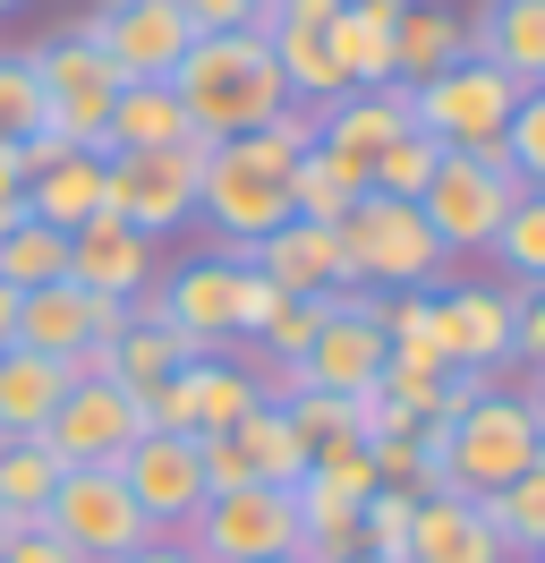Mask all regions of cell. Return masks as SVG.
<instances>
[{"instance_id":"6da1fadb","label":"cell","mask_w":545,"mask_h":563,"mask_svg":"<svg viewBox=\"0 0 545 563\" xmlns=\"http://www.w3.org/2000/svg\"><path fill=\"white\" fill-rule=\"evenodd\" d=\"M315 145V111H272V129L256 137H222L197 163V213L213 231V256H256V240H272L290 222V163Z\"/></svg>"},{"instance_id":"7a4b0ae2","label":"cell","mask_w":545,"mask_h":563,"mask_svg":"<svg viewBox=\"0 0 545 563\" xmlns=\"http://www.w3.org/2000/svg\"><path fill=\"white\" fill-rule=\"evenodd\" d=\"M170 95H179V111L204 145L256 137V129H272V111H290V86L272 69L265 35H197L188 60L170 69Z\"/></svg>"},{"instance_id":"3957f363","label":"cell","mask_w":545,"mask_h":563,"mask_svg":"<svg viewBox=\"0 0 545 563\" xmlns=\"http://www.w3.org/2000/svg\"><path fill=\"white\" fill-rule=\"evenodd\" d=\"M435 427V419H426ZM537 435H545V419H537V393H511V385H494V393H477L460 419H443L435 427V470H443V487L452 495H503L529 461H537Z\"/></svg>"},{"instance_id":"277c9868","label":"cell","mask_w":545,"mask_h":563,"mask_svg":"<svg viewBox=\"0 0 545 563\" xmlns=\"http://www.w3.org/2000/svg\"><path fill=\"white\" fill-rule=\"evenodd\" d=\"M333 231H341V247H349V274L367 282V290H435V282H452L443 240L426 231V213L401 206V197H375L367 188Z\"/></svg>"},{"instance_id":"5b68a950","label":"cell","mask_w":545,"mask_h":563,"mask_svg":"<svg viewBox=\"0 0 545 563\" xmlns=\"http://www.w3.org/2000/svg\"><path fill=\"white\" fill-rule=\"evenodd\" d=\"M520 197H529V179L511 172L503 145H494V154H443L426 197H418V213H426V231L443 240V256H486Z\"/></svg>"},{"instance_id":"8992f818","label":"cell","mask_w":545,"mask_h":563,"mask_svg":"<svg viewBox=\"0 0 545 563\" xmlns=\"http://www.w3.org/2000/svg\"><path fill=\"white\" fill-rule=\"evenodd\" d=\"M511 111H520V86L503 69H486V60H452L443 77L409 86V129L435 137L443 154H494Z\"/></svg>"},{"instance_id":"52a82bcc","label":"cell","mask_w":545,"mask_h":563,"mask_svg":"<svg viewBox=\"0 0 545 563\" xmlns=\"http://www.w3.org/2000/svg\"><path fill=\"white\" fill-rule=\"evenodd\" d=\"M43 529L86 563H120V555H136V547L163 538V529L136 512V495H129L120 470H60V487L43 504Z\"/></svg>"},{"instance_id":"ba28073f","label":"cell","mask_w":545,"mask_h":563,"mask_svg":"<svg viewBox=\"0 0 545 563\" xmlns=\"http://www.w3.org/2000/svg\"><path fill=\"white\" fill-rule=\"evenodd\" d=\"M197 145H163V154H102V213H120L136 240H170L197 222Z\"/></svg>"},{"instance_id":"9c48e42d","label":"cell","mask_w":545,"mask_h":563,"mask_svg":"<svg viewBox=\"0 0 545 563\" xmlns=\"http://www.w3.org/2000/svg\"><path fill=\"white\" fill-rule=\"evenodd\" d=\"M136 435H154V410H145L129 385L86 376V385L60 393V410L43 419V435H34V444L52 453V470H111Z\"/></svg>"},{"instance_id":"30bf717a","label":"cell","mask_w":545,"mask_h":563,"mask_svg":"<svg viewBox=\"0 0 545 563\" xmlns=\"http://www.w3.org/2000/svg\"><path fill=\"white\" fill-rule=\"evenodd\" d=\"M77 35L111 60L120 86H170V69L188 60L197 26L179 18V0H94V18Z\"/></svg>"},{"instance_id":"8fae6325","label":"cell","mask_w":545,"mask_h":563,"mask_svg":"<svg viewBox=\"0 0 545 563\" xmlns=\"http://www.w3.org/2000/svg\"><path fill=\"white\" fill-rule=\"evenodd\" d=\"M188 547H197L204 563H272V555H299V504H290V487L204 495L197 521H188Z\"/></svg>"},{"instance_id":"7c38bea8","label":"cell","mask_w":545,"mask_h":563,"mask_svg":"<svg viewBox=\"0 0 545 563\" xmlns=\"http://www.w3.org/2000/svg\"><path fill=\"white\" fill-rule=\"evenodd\" d=\"M34 60V86H43V111L68 145H94L102 154V129H111V103H120V77L86 35H52L26 52Z\"/></svg>"},{"instance_id":"4fadbf2b","label":"cell","mask_w":545,"mask_h":563,"mask_svg":"<svg viewBox=\"0 0 545 563\" xmlns=\"http://www.w3.org/2000/svg\"><path fill=\"white\" fill-rule=\"evenodd\" d=\"M324 308V324H315V342H307V385H324V393H375V376H383V358H392V342L375 333V290L367 282H349V290H324L315 299Z\"/></svg>"},{"instance_id":"5bb4252c","label":"cell","mask_w":545,"mask_h":563,"mask_svg":"<svg viewBox=\"0 0 545 563\" xmlns=\"http://www.w3.org/2000/svg\"><path fill=\"white\" fill-rule=\"evenodd\" d=\"M426 317L443 367H486V376L511 367V282H435Z\"/></svg>"},{"instance_id":"9a60e30c","label":"cell","mask_w":545,"mask_h":563,"mask_svg":"<svg viewBox=\"0 0 545 563\" xmlns=\"http://www.w3.org/2000/svg\"><path fill=\"white\" fill-rule=\"evenodd\" d=\"M111 470L129 478L136 512L163 529V538H179V529L197 521V504H204V453H197V435H170V427H154V435H136V444L111 461Z\"/></svg>"},{"instance_id":"2e32d148","label":"cell","mask_w":545,"mask_h":563,"mask_svg":"<svg viewBox=\"0 0 545 563\" xmlns=\"http://www.w3.org/2000/svg\"><path fill=\"white\" fill-rule=\"evenodd\" d=\"M145 410H154V427H170V435H231V427L256 410V376H247V358L204 351V358H188Z\"/></svg>"},{"instance_id":"e0dca14e","label":"cell","mask_w":545,"mask_h":563,"mask_svg":"<svg viewBox=\"0 0 545 563\" xmlns=\"http://www.w3.org/2000/svg\"><path fill=\"white\" fill-rule=\"evenodd\" d=\"M129 324V308L120 299H94V290H77V282H52V290H26L18 299V351L34 358H77V351H94V342H111Z\"/></svg>"},{"instance_id":"ac0fdd59","label":"cell","mask_w":545,"mask_h":563,"mask_svg":"<svg viewBox=\"0 0 545 563\" xmlns=\"http://www.w3.org/2000/svg\"><path fill=\"white\" fill-rule=\"evenodd\" d=\"M231 274H238V256H188L170 282H154L145 299H154V317L188 342V351H231Z\"/></svg>"},{"instance_id":"d6986e66","label":"cell","mask_w":545,"mask_h":563,"mask_svg":"<svg viewBox=\"0 0 545 563\" xmlns=\"http://www.w3.org/2000/svg\"><path fill=\"white\" fill-rule=\"evenodd\" d=\"M68 282H77V290H94V299L136 308V299L154 290V240H136L120 213H94V222H77V231H68Z\"/></svg>"},{"instance_id":"ffe728a7","label":"cell","mask_w":545,"mask_h":563,"mask_svg":"<svg viewBox=\"0 0 545 563\" xmlns=\"http://www.w3.org/2000/svg\"><path fill=\"white\" fill-rule=\"evenodd\" d=\"M460 35H469V60L503 69L520 95L545 86V0H486L477 18H460Z\"/></svg>"},{"instance_id":"44dd1931","label":"cell","mask_w":545,"mask_h":563,"mask_svg":"<svg viewBox=\"0 0 545 563\" xmlns=\"http://www.w3.org/2000/svg\"><path fill=\"white\" fill-rule=\"evenodd\" d=\"M247 265H265L290 299H324V290H349V282H358V274H349L341 231H333V222H299V213H290L272 240H256V256H247Z\"/></svg>"},{"instance_id":"7402d4cb","label":"cell","mask_w":545,"mask_h":563,"mask_svg":"<svg viewBox=\"0 0 545 563\" xmlns=\"http://www.w3.org/2000/svg\"><path fill=\"white\" fill-rule=\"evenodd\" d=\"M401 563H511L486 504L477 495H418V521H409V555Z\"/></svg>"},{"instance_id":"603a6c76","label":"cell","mask_w":545,"mask_h":563,"mask_svg":"<svg viewBox=\"0 0 545 563\" xmlns=\"http://www.w3.org/2000/svg\"><path fill=\"white\" fill-rule=\"evenodd\" d=\"M392 137H409V86H367V95H341L315 111V145H333L349 163H375Z\"/></svg>"},{"instance_id":"cb8c5ba5","label":"cell","mask_w":545,"mask_h":563,"mask_svg":"<svg viewBox=\"0 0 545 563\" xmlns=\"http://www.w3.org/2000/svg\"><path fill=\"white\" fill-rule=\"evenodd\" d=\"M102 351H111V385H129L136 401H154V393H163L170 376H179V367L197 358V351H188V342H179L163 317H154V299H136L129 324H120V333H111Z\"/></svg>"},{"instance_id":"d4e9b609","label":"cell","mask_w":545,"mask_h":563,"mask_svg":"<svg viewBox=\"0 0 545 563\" xmlns=\"http://www.w3.org/2000/svg\"><path fill=\"white\" fill-rule=\"evenodd\" d=\"M401 9H409V0H341V18L324 26V35H333V52H341L349 95L392 86V35H401Z\"/></svg>"},{"instance_id":"484cf974","label":"cell","mask_w":545,"mask_h":563,"mask_svg":"<svg viewBox=\"0 0 545 563\" xmlns=\"http://www.w3.org/2000/svg\"><path fill=\"white\" fill-rule=\"evenodd\" d=\"M94 213H102V154L94 145H68L60 163L26 172V222L77 231V222H94Z\"/></svg>"},{"instance_id":"4316f807","label":"cell","mask_w":545,"mask_h":563,"mask_svg":"<svg viewBox=\"0 0 545 563\" xmlns=\"http://www.w3.org/2000/svg\"><path fill=\"white\" fill-rule=\"evenodd\" d=\"M452 60H469V35L443 0H409L401 9V35H392V86H426L443 77Z\"/></svg>"},{"instance_id":"83f0119b","label":"cell","mask_w":545,"mask_h":563,"mask_svg":"<svg viewBox=\"0 0 545 563\" xmlns=\"http://www.w3.org/2000/svg\"><path fill=\"white\" fill-rule=\"evenodd\" d=\"M163 145H197L179 95H170V86H120L111 129H102V154H163Z\"/></svg>"},{"instance_id":"f1b7e54d","label":"cell","mask_w":545,"mask_h":563,"mask_svg":"<svg viewBox=\"0 0 545 563\" xmlns=\"http://www.w3.org/2000/svg\"><path fill=\"white\" fill-rule=\"evenodd\" d=\"M265 43H272V69H281V86H290V103H299V111H324V103L349 95L341 52H333L324 26H281V35H265Z\"/></svg>"},{"instance_id":"f546056e","label":"cell","mask_w":545,"mask_h":563,"mask_svg":"<svg viewBox=\"0 0 545 563\" xmlns=\"http://www.w3.org/2000/svg\"><path fill=\"white\" fill-rule=\"evenodd\" d=\"M68 367L34 351H0V435H43V419L60 410Z\"/></svg>"},{"instance_id":"4dcf8cb0","label":"cell","mask_w":545,"mask_h":563,"mask_svg":"<svg viewBox=\"0 0 545 563\" xmlns=\"http://www.w3.org/2000/svg\"><path fill=\"white\" fill-rule=\"evenodd\" d=\"M358 197H367V163H349L333 145H307L299 163H290V213L299 222H341Z\"/></svg>"},{"instance_id":"1f68e13d","label":"cell","mask_w":545,"mask_h":563,"mask_svg":"<svg viewBox=\"0 0 545 563\" xmlns=\"http://www.w3.org/2000/svg\"><path fill=\"white\" fill-rule=\"evenodd\" d=\"M281 419H290V435H299L307 461H333V453H358V444H367L358 401H349V393H324V385H299L281 401Z\"/></svg>"},{"instance_id":"d6a6232c","label":"cell","mask_w":545,"mask_h":563,"mask_svg":"<svg viewBox=\"0 0 545 563\" xmlns=\"http://www.w3.org/2000/svg\"><path fill=\"white\" fill-rule=\"evenodd\" d=\"M231 435H238V453H247V470H256V487H299V478H307L299 435H290V419H281L272 401H256Z\"/></svg>"},{"instance_id":"836d02e7","label":"cell","mask_w":545,"mask_h":563,"mask_svg":"<svg viewBox=\"0 0 545 563\" xmlns=\"http://www.w3.org/2000/svg\"><path fill=\"white\" fill-rule=\"evenodd\" d=\"M486 521H494L511 563H537L545 555V470H520L503 495H486Z\"/></svg>"},{"instance_id":"e575fe53","label":"cell","mask_w":545,"mask_h":563,"mask_svg":"<svg viewBox=\"0 0 545 563\" xmlns=\"http://www.w3.org/2000/svg\"><path fill=\"white\" fill-rule=\"evenodd\" d=\"M52 487H60L52 453H43L34 435H0V512H9V521H43Z\"/></svg>"},{"instance_id":"d590c367","label":"cell","mask_w":545,"mask_h":563,"mask_svg":"<svg viewBox=\"0 0 545 563\" xmlns=\"http://www.w3.org/2000/svg\"><path fill=\"white\" fill-rule=\"evenodd\" d=\"M0 282L26 299V290H52L68 282V231H43V222H18L9 240H0Z\"/></svg>"},{"instance_id":"8d00e7d4","label":"cell","mask_w":545,"mask_h":563,"mask_svg":"<svg viewBox=\"0 0 545 563\" xmlns=\"http://www.w3.org/2000/svg\"><path fill=\"white\" fill-rule=\"evenodd\" d=\"M486 256H494L511 282H545V188H529V197L503 213V231H494Z\"/></svg>"},{"instance_id":"74e56055","label":"cell","mask_w":545,"mask_h":563,"mask_svg":"<svg viewBox=\"0 0 545 563\" xmlns=\"http://www.w3.org/2000/svg\"><path fill=\"white\" fill-rule=\"evenodd\" d=\"M435 163H443V145L409 129V137H392V145L367 163V188H375V197H401V206H418V197H426V179H435Z\"/></svg>"},{"instance_id":"f35d334b","label":"cell","mask_w":545,"mask_h":563,"mask_svg":"<svg viewBox=\"0 0 545 563\" xmlns=\"http://www.w3.org/2000/svg\"><path fill=\"white\" fill-rule=\"evenodd\" d=\"M34 129H52L43 86H34V60L26 52H0V145H26Z\"/></svg>"},{"instance_id":"ab89813d","label":"cell","mask_w":545,"mask_h":563,"mask_svg":"<svg viewBox=\"0 0 545 563\" xmlns=\"http://www.w3.org/2000/svg\"><path fill=\"white\" fill-rule=\"evenodd\" d=\"M290 308V290L265 274V265H247L238 256V274H231V342H265V324Z\"/></svg>"},{"instance_id":"60d3db41","label":"cell","mask_w":545,"mask_h":563,"mask_svg":"<svg viewBox=\"0 0 545 563\" xmlns=\"http://www.w3.org/2000/svg\"><path fill=\"white\" fill-rule=\"evenodd\" d=\"M503 163L529 179V188H545V86L520 95V111H511V129H503Z\"/></svg>"},{"instance_id":"b9f144b4","label":"cell","mask_w":545,"mask_h":563,"mask_svg":"<svg viewBox=\"0 0 545 563\" xmlns=\"http://www.w3.org/2000/svg\"><path fill=\"white\" fill-rule=\"evenodd\" d=\"M511 358L545 376V282H511Z\"/></svg>"},{"instance_id":"7bdbcfd3","label":"cell","mask_w":545,"mask_h":563,"mask_svg":"<svg viewBox=\"0 0 545 563\" xmlns=\"http://www.w3.org/2000/svg\"><path fill=\"white\" fill-rule=\"evenodd\" d=\"M315 324H324V308H315V299H290V308L265 324V342H256V351H265V358H307Z\"/></svg>"},{"instance_id":"ee69618b","label":"cell","mask_w":545,"mask_h":563,"mask_svg":"<svg viewBox=\"0 0 545 563\" xmlns=\"http://www.w3.org/2000/svg\"><path fill=\"white\" fill-rule=\"evenodd\" d=\"M197 453H204V495L256 487V470H247V453H238V435H197Z\"/></svg>"},{"instance_id":"f6af8a7d","label":"cell","mask_w":545,"mask_h":563,"mask_svg":"<svg viewBox=\"0 0 545 563\" xmlns=\"http://www.w3.org/2000/svg\"><path fill=\"white\" fill-rule=\"evenodd\" d=\"M179 18H188L197 35H247L256 0H179Z\"/></svg>"},{"instance_id":"bcb514c9","label":"cell","mask_w":545,"mask_h":563,"mask_svg":"<svg viewBox=\"0 0 545 563\" xmlns=\"http://www.w3.org/2000/svg\"><path fill=\"white\" fill-rule=\"evenodd\" d=\"M0 563H86V555H68V547H60V538H52L43 521H26V529H9Z\"/></svg>"},{"instance_id":"7dc6e473","label":"cell","mask_w":545,"mask_h":563,"mask_svg":"<svg viewBox=\"0 0 545 563\" xmlns=\"http://www.w3.org/2000/svg\"><path fill=\"white\" fill-rule=\"evenodd\" d=\"M333 18H341V0H281V26H333Z\"/></svg>"},{"instance_id":"c3c4849f","label":"cell","mask_w":545,"mask_h":563,"mask_svg":"<svg viewBox=\"0 0 545 563\" xmlns=\"http://www.w3.org/2000/svg\"><path fill=\"white\" fill-rule=\"evenodd\" d=\"M120 563H204L188 538H154V547H136V555H120Z\"/></svg>"},{"instance_id":"681fc988","label":"cell","mask_w":545,"mask_h":563,"mask_svg":"<svg viewBox=\"0 0 545 563\" xmlns=\"http://www.w3.org/2000/svg\"><path fill=\"white\" fill-rule=\"evenodd\" d=\"M0 197L26 206V163H18V145H0Z\"/></svg>"},{"instance_id":"f907efd6","label":"cell","mask_w":545,"mask_h":563,"mask_svg":"<svg viewBox=\"0 0 545 563\" xmlns=\"http://www.w3.org/2000/svg\"><path fill=\"white\" fill-rule=\"evenodd\" d=\"M0 351H18V290L0 282Z\"/></svg>"},{"instance_id":"816d5d0a","label":"cell","mask_w":545,"mask_h":563,"mask_svg":"<svg viewBox=\"0 0 545 563\" xmlns=\"http://www.w3.org/2000/svg\"><path fill=\"white\" fill-rule=\"evenodd\" d=\"M18 222H26V206H18V197H0V240H9Z\"/></svg>"},{"instance_id":"f5cc1de1","label":"cell","mask_w":545,"mask_h":563,"mask_svg":"<svg viewBox=\"0 0 545 563\" xmlns=\"http://www.w3.org/2000/svg\"><path fill=\"white\" fill-rule=\"evenodd\" d=\"M9 529H26V521H9V512H0V547H9Z\"/></svg>"},{"instance_id":"db71d44e","label":"cell","mask_w":545,"mask_h":563,"mask_svg":"<svg viewBox=\"0 0 545 563\" xmlns=\"http://www.w3.org/2000/svg\"><path fill=\"white\" fill-rule=\"evenodd\" d=\"M529 470H545V435H537V461H529Z\"/></svg>"},{"instance_id":"11a10c76","label":"cell","mask_w":545,"mask_h":563,"mask_svg":"<svg viewBox=\"0 0 545 563\" xmlns=\"http://www.w3.org/2000/svg\"><path fill=\"white\" fill-rule=\"evenodd\" d=\"M537 419H545V376H537Z\"/></svg>"},{"instance_id":"9f6ffc18","label":"cell","mask_w":545,"mask_h":563,"mask_svg":"<svg viewBox=\"0 0 545 563\" xmlns=\"http://www.w3.org/2000/svg\"><path fill=\"white\" fill-rule=\"evenodd\" d=\"M9 9H26V0H0V18H9Z\"/></svg>"},{"instance_id":"6f0895ef","label":"cell","mask_w":545,"mask_h":563,"mask_svg":"<svg viewBox=\"0 0 545 563\" xmlns=\"http://www.w3.org/2000/svg\"><path fill=\"white\" fill-rule=\"evenodd\" d=\"M272 563H307V555H272Z\"/></svg>"},{"instance_id":"680465c9","label":"cell","mask_w":545,"mask_h":563,"mask_svg":"<svg viewBox=\"0 0 545 563\" xmlns=\"http://www.w3.org/2000/svg\"><path fill=\"white\" fill-rule=\"evenodd\" d=\"M349 563H375V555H349Z\"/></svg>"},{"instance_id":"91938a15","label":"cell","mask_w":545,"mask_h":563,"mask_svg":"<svg viewBox=\"0 0 545 563\" xmlns=\"http://www.w3.org/2000/svg\"><path fill=\"white\" fill-rule=\"evenodd\" d=\"M537 563H545V555H537Z\"/></svg>"}]
</instances>
